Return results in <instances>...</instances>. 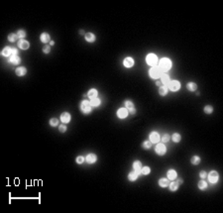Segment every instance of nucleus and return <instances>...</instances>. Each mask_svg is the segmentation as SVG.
<instances>
[{
	"mask_svg": "<svg viewBox=\"0 0 223 213\" xmlns=\"http://www.w3.org/2000/svg\"><path fill=\"white\" fill-rule=\"evenodd\" d=\"M41 41L43 43H48L50 41V35L47 33H43L41 35Z\"/></svg>",
	"mask_w": 223,
	"mask_h": 213,
	"instance_id": "nucleus-22",
	"label": "nucleus"
},
{
	"mask_svg": "<svg viewBox=\"0 0 223 213\" xmlns=\"http://www.w3.org/2000/svg\"><path fill=\"white\" fill-rule=\"evenodd\" d=\"M26 72H27V69H26L24 67H20V68H18L16 69V74H17V76H25Z\"/></svg>",
	"mask_w": 223,
	"mask_h": 213,
	"instance_id": "nucleus-15",
	"label": "nucleus"
},
{
	"mask_svg": "<svg viewBox=\"0 0 223 213\" xmlns=\"http://www.w3.org/2000/svg\"><path fill=\"white\" fill-rule=\"evenodd\" d=\"M137 178H138V173L136 170H133V172H131L128 175V179L131 180V182H134V180H136Z\"/></svg>",
	"mask_w": 223,
	"mask_h": 213,
	"instance_id": "nucleus-16",
	"label": "nucleus"
},
{
	"mask_svg": "<svg viewBox=\"0 0 223 213\" xmlns=\"http://www.w3.org/2000/svg\"><path fill=\"white\" fill-rule=\"evenodd\" d=\"M83 161H84L83 157H77V164H82Z\"/></svg>",
	"mask_w": 223,
	"mask_h": 213,
	"instance_id": "nucleus-41",
	"label": "nucleus"
},
{
	"mask_svg": "<svg viewBox=\"0 0 223 213\" xmlns=\"http://www.w3.org/2000/svg\"><path fill=\"white\" fill-rule=\"evenodd\" d=\"M178 184L179 183L177 182H173L172 183H169V188H171V190L175 191V190H177L178 188Z\"/></svg>",
	"mask_w": 223,
	"mask_h": 213,
	"instance_id": "nucleus-26",
	"label": "nucleus"
},
{
	"mask_svg": "<svg viewBox=\"0 0 223 213\" xmlns=\"http://www.w3.org/2000/svg\"><path fill=\"white\" fill-rule=\"evenodd\" d=\"M90 104H91V106H93V107H97V106L100 105V100L98 98H93V99H91Z\"/></svg>",
	"mask_w": 223,
	"mask_h": 213,
	"instance_id": "nucleus-25",
	"label": "nucleus"
},
{
	"mask_svg": "<svg viewBox=\"0 0 223 213\" xmlns=\"http://www.w3.org/2000/svg\"><path fill=\"white\" fill-rule=\"evenodd\" d=\"M169 135H164L163 136V138H162V140H163V142H168L169 141Z\"/></svg>",
	"mask_w": 223,
	"mask_h": 213,
	"instance_id": "nucleus-42",
	"label": "nucleus"
},
{
	"mask_svg": "<svg viewBox=\"0 0 223 213\" xmlns=\"http://www.w3.org/2000/svg\"><path fill=\"white\" fill-rule=\"evenodd\" d=\"M177 176V174L176 170L174 169H169L168 172V179H171V180H175Z\"/></svg>",
	"mask_w": 223,
	"mask_h": 213,
	"instance_id": "nucleus-11",
	"label": "nucleus"
},
{
	"mask_svg": "<svg viewBox=\"0 0 223 213\" xmlns=\"http://www.w3.org/2000/svg\"><path fill=\"white\" fill-rule=\"evenodd\" d=\"M59 130H60L62 133H63V132H66L67 127L65 126V124H63V125H61V126H60V128H59Z\"/></svg>",
	"mask_w": 223,
	"mask_h": 213,
	"instance_id": "nucleus-39",
	"label": "nucleus"
},
{
	"mask_svg": "<svg viewBox=\"0 0 223 213\" xmlns=\"http://www.w3.org/2000/svg\"><path fill=\"white\" fill-rule=\"evenodd\" d=\"M50 124H51L52 126H57V125L59 124V121H58L57 118H52V119L50 120Z\"/></svg>",
	"mask_w": 223,
	"mask_h": 213,
	"instance_id": "nucleus-36",
	"label": "nucleus"
},
{
	"mask_svg": "<svg viewBox=\"0 0 223 213\" xmlns=\"http://www.w3.org/2000/svg\"><path fill=\"white\" fill-rule=\"evenodd\" d=\"M61 120L62 123H69L70 121V115L68 112H65L61 115Z\"/></svg>",
	"mask_w": 223,
	"mask_h": 213,
	"instance_id": "nucleus-9",
	"label": "nucleus"
},
{
	"mask_svg": "<svg viewBox=\"0 0 223 213\" xmlns=\"http://www.w3.org/2000/svg\"><path fill=\"white\" fill-rule=\"evenodd\" d=\"M157 61H158V59H157V57H156L154 54L148 55V57H147V62H148L149 66L154 67L156 63H157Z\"/></svg>",
	"mask_w": 223,
	"mask_h": 213,
	"instance_id": "nucleus-4",
	"label": "nucleus"
},
{
	"mask_svg": "<svg viewBox=\"0 0 223 213\" xmlns=\"http://www.w3.org/2000/svg\"><path fill=\"white\" fill-rule=\"evenodd\" d=\"M199 175H200L201 178H205V177L207 176V174H206L205 172H201V173L199 174Z\"/></svg>",
	"mask_w": 223,
	"mask_h": 213,
	"instance_id": "nucleus-43",
	"label": "nucleus"
},
{
	"mask_svg": "<svg viewBox=\"0 0 223 213\" xmlns=\"http://www.w3.org/2000/svg\"><path fill=\"white\" fill-rule=\"evenodd\" d=\"M172 67V62L169 59H162L160 61V68L163 71H168Z\"/></svg>",
	"mask_w": 223,
	"mask_h": 213,
	"instance_id": "nucleus-1",
	"label": "nucleus"
},
{
	"mask_svg": "<svg viewBox=\"0 0 223 213\" xmlns=\"http://www.w3.org/2000/svg\"><path fill=\"white\" fill-rule=\"evenodd\" d=\"M54 44H55V43H54V41H51V42H50V45H51V46H53Z\"/></svg>",
	"mask_w": 223,
	"mask_h": 213,
	"instance_id": "nucleus-47",
	"label": "nucleus"
},
{
	"mask_svg": "<svg viewBox=\"0 0 223 213\" xmlns=\"http://www.w3.org/2000/svg\"><path fill=\"white\" fill-rule=\"evenodd\" d=\"M88 97L89 98H91V99H93V98H96L97 97V90L96 89H90L89 91H88Z\"/></svg>",
	"mask_w": 223,
	"mask_h": 213,
	"instance_id": "nucleus-17",
	"label": "nucleus"
},
{
	"mask_svg": "<svg viewBox=\"0 0 223 213\" xmlns=\"http://www.w3.org/2000/svg\"><path fill=\"white\" fill-rule=\"evenodd\" d=\"M50 51H51V49H50V47H49V46H45V47L43 48V52L45 53V54H49Z\"/></svg>",
	"mask_w": 223,
	"mask_h": 213,
	"instance_id": "nucleus-40",
	"label": "nucleus"
},
{
	"mask_svg": "<svg viewBox=\"0 0 223 213\" xmlns=\"http://www.w3.org/2000/svg\"><path fill=\"white\" fill-rule=\"evenodd\" d=\"M198 187L200 189H205L207 187V183L204 182V180H200V182L198 183Z\"/></svg>",
	"mask_w": 223,
	"mask_h": 213,
	"instance_id": "nucleus-31",
	"label": "nucleus"
},
{
	"mask_svg": "<svg viewBox=\"0 0 223 213\" xmlns=\"http://www.w3.org/2000/svg\"><path fill=\"white\" fill-rule=\"evenodd\" d=\"M17 37L18 38H24L25 36H26V32L25 31H23V30H20V31H18L17 32Z\"/></svg>",
	"mask_w": 223,
	"mask_h": 213,
	"instance_id": "nucleus-33",
	"label": "nucleus"
},
{
	"mask_svg": "<svg viewBox=\"0 0 223 213\" xmlns=\"http://www.w3.org/2000/svg\"><path fill=\"white\" fill-rule=\"evenodd\" d=\"M159 93H160L161 95H166L167 93H168V88H167V86H161L160 87V89H159Z\"/></svg>",
	"mask_w": 223,
	"mask_h": 213,
	"instance_id": "nucleus-29",
	"label": "nucleus"
},
{
	"mask_svg": "<svg viewBox=\"0 0 223 213\" xmlns=\"http://www.w3.org/2000/svg\"><path fill=\"white\" fill-rule=\"evenodd\" d=\"M80 109L84 114H88L91 111V104L87 100H83L80 104Z\"/></svg>",
	"mask_w": 223,
	"mask_h": 213,
	"instance_id": "nucleus-2",
	"label": "nucleus"
},
{
	"mask_svg": "<svg viewBox=\"0 0 223 213\" xmlns=\"http://www.w3.org/2000/svg\"><path fill=\"white\" fill-rule=\"evenodd\" d=\"M96 160H97V158H96V156H95L94 154H89V155L86 156V162L88 164L95 163V162H96Z\"/></svg>",
	"mask_w": 223,
	"mask_h": 213,
	"instance_id": "nucleus-12",
	"label": "nucleus"
},
{
	"mask_svg": "<svg viewBox=\"0 0 223 213\" xmlns=\"http://www.w3.org/2000/svg\"><path fill=\"white\" fill-rule=\"evenodd\" d=\"M125 107L128 108V110H130V109H132V108H135V107H134V103H133L132 101H130V100L125 101Z\"/></svg>",
	"mask_w": 223,
	"mask_h": 213,
	"instance_id": "nucleus-28",
	"label": "nucleus"
},
{
	"mask_svg": "<svg viewBox=\"0 0 223 213\" xmlns=\"http://www.w3.org/2000/svg\"><path fill=\"white\" fill-rule=\"evenodd\" d=\"M128 112H129L130 114H135V113H136V109H135V108H132V109H130Z\"/></svg>",
	"mask_w": 223,
	"mask_h": 213,
	"instance_id": "nucleus-45",
	"label": "nucleus"
},
{
	"mask_svg": "<svg viewBox=\"0 0 223 213\" xmlns=\"http://www.w3.org/2000/svg\"><path fill=\"white\" fill-rule=\"evenodd\" d=\"M160 76H162V70L161 68H152L150 69V76L153 77V78H157L159 77Z\"/></svg>",
	"mask_w": 223,
	"mask_h": 213,
	"instance_id": "nucleus-3",
	"label": "nucleus"
},
{
	"mask_svg": "<svg viewBox=\"0 0 223 213\" xmlns=\"http://www.w3.org/2000/svg\"><path fill=\"white\" fill-rule=\"evenodd\" d=\"M161 80H162V83H164V84L169 83V76H167V74H163L162 77H161Z\"/></svg>",
	"mask_w": 223,
	"mask_h": 213,
	"instance_id": "nucleus-27",
	"label": "nucleus"
},
{
	"mask_svg": "<svg viewBox=\"0 0 223 213\" xmlns=\"http://www.w3.org/2000/svg\"><path fill=\"white\" fill-rule=\"evenodd\" d=\"M212 111H213V109H212V107H211L210 105H206L205 107H204V112L205 113L210 114V113H212Z\"/></svg>",
	"mask_w": 223,
	"mask_h": 213,
	"instance_id": "nucleus-35",
	"label": "nucleus"
},
{
	"mask_svg": "<svg viewBox=\"0 0 223 213\" xmlns=\"http://www.w3.org/2000/svg\"><path fill=\"white\" fill-rule=\"evenodd\" d=\"M12 53V49L11 48H9V47H5L2 51V55L5 56V57H8L10 54Z\"/></svg>",
	"mask_w": 223,
	"mask_h": 213,
	"instance_id": "nucleus-23",
	"label": "nucleus"
},
{
	"mask_svg": "<svg viewBox=\"0 0 223 213\" xmlns=\"http://www.w3.org/2000/svg\"><path fill=\"white\" fill-rule=\"evenodd\" d=\"M160 141V135H159L157 132H153L150 135V142L151 143H157Z\"/></svg>",
	"mask_w": 223,
	"mask_h": 213,
	"instance_id": "nucleus-8",
	"label": "nucleus"
},
{
	"mask_svg": "<svg viewBox=\"0 0 223 213\" xmlns=\"http://www.w3.org/2000/svg\"><path fill=\"white\" fill-rule=\"evenodd\" d=\"M141 173H142L143 175H148L149 173H150V167H143V168H142V170H141Z\"/></svg>",
	"mask_w": 223,
	"mask_h": 213,
	"instance_id": "nucleus-37",
	"label": "nucleus"
},
{
	"mask_svg": "<svg viewBox=\"0 0 223 213\" xmlns=\"http://www.w3.org/2000/svg\"><path fill=\"white\" fill-rule=\"evenodd\" d=\"M186 87H187V89H188L189 91H194V90H196V88H197L196 84H195L194 82H188L187 85H186Z\"/></svg>",
	"mask_w": 223,
	"mask_h": 213,
	"instance_id": "nucleus-20",
	"label": "nucleus"
},
{
	"mask_svg": "<svg viewBox=\"0 0 223 213\" xmlns=\"http://www.w3.org/2000/svg\"><path fill=\"white\" fill-rule=\"evenodd\" d=\"M133 167H134V169L136 170L137 173H139L140 170L142 169V166H141V163H140L139 161H136V162H134V164H133Z\"/></svg>",
	"mask_w": 223,
	"mask_h": 213,
	"instance_id": "nucleus-18",
	"label": "nucleus"
},
{
	"mask_svg": "<svg viewBox=\"0 0 223 213\" xmlns=\"http://www.w3.org/2000/svg\"><path fill=\"white\" fill-rule=\"evenodd\" d=\"M172 139H173V141H174V142L177 143V142H179V141H180V135H179V134H177V133H176V134H174V135H173Z\"/></svg>",
	"mask_w": 223,
	"mask_h": 213,
	"instance_id": "nucleus-32",
	"label": "nucleus"
},
{
	"mask_svg": "<svg viewBox=\"0 0 223 213\" xmlns=\"http://www.w3.org/2000/svg\"><path fill=\"white\" fill-rule=\"evenodd\" d=\"M18 46L22 50H26V49L29 48V43L27 41H25V40H20L19 43H18Z\"/></svg>",
	"mask_w": 223,
	"mask_h": 213,
	"instance_id": "nucleus-13",
	"label": "nucleus"
},
{
	"mask_svg": "<svg viewBox=\"0 0 223 213\" xmlns=\"http://www.w3.org/2000/svg\"><path fill=\"white\" fill-rule=\"evenodd\" d=\"M12 54H13L14 56H17V54H18V50H17L16 48L12 49Z\"/></svg>",
	"mask_w": 223,
	"mask_h": 213,
	"instance_id": "nucleus-44",
	"label": "nucleus"
},
{
	"mask_svg": "<svg viewBox=\"0 0 223 213\" xmlns=\"http://www.w3.org/2000/svg\"><path fill=\"white\" fill-rule=\"evenodd\" d=\"M159 184H160V186H162V187H166L169 184V182L168 178H161L160 182H159Z\"/></svg>",
	"mask_w": 223,
	"mask_h": 213,
	"instance_id": "nucleus-19",
	"label": "nucleus"
},
{
	"mask_svg": "<svg viewBox=\"0 0 223 213\" xmlns=\"http://www.w3.org/2000/svg\"><path fill=\"white\" fill-rule=\"evenodd\" d=\"M180 87V84L177 80H173V81H169V88L171 89L172 91H177Z\"/></svg>",
	"mask_w": 223,
	"mask_h": 213,
	"instance_id": "nucleus-5",
	"label": "nucleus"
},
{
	"mask_svg": "<svg viewBox=\"0 0 223 213\" xmlns=\"http://www.w3.org/2000/svg\"><path fill=\"white\" fill-rule=\"evenodd\" d=\"M17 35L16 34H10L9 35V37H8V40L10 41V42H15L16 40H17Z\"/></svg>",
	"mask_w": 223,
	"mask_h": 213,
	"instance_id": "nucleus-34",
	"label": "nucleus"
},
{
	"mask_svg": "<svg viewBox=\"0 0 223 213\" xmlns=\"http://www.w3.org/2000/svg\"><path fill=\"white\" fill-rule=\"evenodd\" d=\"M85 40H86L87 42L92 43V42L95 41V36H94L92 33H87V34H85Z\"/></svg>",
	"mask_w": 223,
	"mask_h": 213,
	"instance_id": "nucleus-21",
	"label": "nucleus"
},
{
	"mask_svg": "<svg viewBox=\"0 0 223 213\" xmlns=\"http://www.w3.org/2000/svg\"><path fill=\"white\" fill-rule=\"evenodd\" d=\"M129 114V112L127 111L125 108H121L117 111V116L119 117V118H125V117H127V115Z\"/></svg>",
	"mask_w": 223,
	"mask_h": 213,
	"instance_id": "nucleus-10",
	"label": "nucleus"
},
{
	"mask_svg": "<svg viewBox=\"0 0 223 213\" xmlns=\"http://www.w3.org/2000/svg\"><path fill=\"white\" fill-rule=\"evenodd\" d=\"M192 163L193 165H198V164L200 163V158L197 157V156H193V157L192 158Z\"/></svg>",
	"mask_w": 223,
	"mask_h": 213,
	"instance_id": "nucleus-30",
	"label": "nucleus"
},
{
	"mask_svg": "<svg viewBox=\"0 0 223 213\" xmlns=\"http://www.w3.org/2000/svg\"><path fill=\"white\" fill-rule=\"evenodd\" d=\"M10 62L11 63H13V65H17V63H19L20 62V59H19V57H17V56H12L11 58H10Z\"/></svg>",
	"mask_w": 223,
	"mask_h": 213,
	"instance_id": "nucleus-24",
	"label": "nucleus"
},
{
	"mask_svg": "<svg viewBox=\"0 0 223 213\" xmlns=\"http://www.w3.org/2000/svg\"><path fill=\"white\" fill-rule=\"evenodd\" d=\"M177 183H183V179H177Z\"/></svg>",
	"mask_w": 223,
	"mask_h": 213,
	"instance_id": "nucleus-46",
	"label": "nucleus"
},
{
	"mask_svg": "<svg viewBox=\"0 0 223 213\" xmlns=\"http://www.w3.org/2000/svg\"><path fill=\"white\" fill-rule=\"evenodd\" d=\"M156 153L160 156H163L166 153V147L163 144H158L156 146Z\"/></svg>",
	"mask_w": 223,
	"mask_h": 213,
	"instance_id": "nucleus-7",
	"label": "nucleus"
},
{
	"mask_svg": "<svg viewBox=\"0 0 223 213\" xmlns=\"http://www.w3.org/2000/svg\"><path fill=\"white\" fill-rule=\"evenodd\" d=\"M143 148H145V149H150L151 148V146H152V144H151V142H148V141H146V142H144L143 143Z\"/></svg>",
	"mask_w": 223,
	"mask_h": 213,
	"instance_id": "nucleus-38",
	"label": "nucleus"
},
{
	"mask_svg": "<svg viewBox=\"0 0 223 213\" xmlns=\"http://www.w3.org/2000/svg\"><path fill=\"white\" fill-rule=\"evenodd\" d=\"M134 65V60L132 58H126L124 60V66L126 68H131Z\"/></svg>",
	"mask_w": 223,
	"mask_h": 213,
	"instance_id": "nucleus-14",
	"label": "nucleus"
},
{
	"mask_svg": "<svg viewBox=\"0 0 223 213\" xmlns=\"http://www.w3.org/2000/svg\"><path fill=\"white\" fill-rule=\"evenodd\" d=\"M208 178H209V182L211 183H215L218 180V174L215 172V170H212V172H210L208 175Z\"/></svg>",
	"mask_w": 223,
	"mask_h": 213,
	"instance_id": "nucleus-6",
	"label": "nucleus"
}]
</instances>
